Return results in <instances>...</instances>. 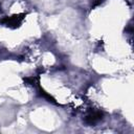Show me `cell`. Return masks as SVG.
<instances>
[{
    "label": "cell",
    "instance_id": "6da1fadb",
    "mask_svg": "<svg viewBox=\"0 0 134 134\" xmlns=\"http://www.w3.org/2000/svg\"><path fill=\"white\" fill-rule=\"evenodd\" d=\"M26 14H18V15H13L10 17H4L0 19V23L9 27V28H17L21 25L23 20L25 19Z\"/></svg>",
    "mask_w": 134,
    "mask_h": 134
},
{
    "label": "cell",
    "instance_id": "7a4b0ae2",
    "mask_svg": "<svg viewBox=\"0 0 134 134\" xmlns=\"http://www.w3.org/2000/svg\"><path fill=\"white\" fill-rule=\"evenodd\" d=\"M103 112L100 111H92L85 117V122L88 125H94L100 119H103Z\"/></svg>",
    "mask_w": 134,
    "mask_h": 134
},
{
    "label": "cell",
    "instance_id": "3957f363",
    "mask_svg": "<svg viewBox=\"0 0 134 134\" xmlns=\"http://www.w3.org/2000/svg\"><path fill=\"white\" fill-rule=\"evenodd\" d=\"M38 87H39V91H40V94H41V95H42L44 98H46L48 102H51V103H53V104L58 105V103L55 102V99H54V98H53V97H52L50 94H48V93H47V92H46V91H45V90H44V89H43V88H42V87L39 85V83H38Z\"/></svg>",
    "mask_w": 134,
    "mask_h": 134
},
{
    "label": "cell",
    "instance_id": "277c9868",
    "mask_svg": "<svg viewBox=\"0 0 134 134\" xmlns=\"http://www.w3.org/2000/svg\"><path fill=\"white\" fill-rule=\"evenodd\" d=\"M103 1H104V0H98V1H96V2L93 4V6H96V5H98V4H99V3H102Z\"/></svg>",
    "mask_w": 134,
    "mask_h": 134
}]
</instances>
